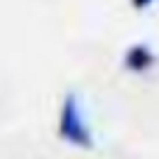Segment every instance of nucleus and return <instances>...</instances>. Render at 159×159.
<instances>
[{"label": "nucleus", "instance_id": "f257e3e1", "mask_svg": "<svg viewBox=\"0 0 159 159\" xmlns=\"http://www.w3.org/2000/svg\"><path fill=\"white\" fill-rule=\"evenodd\" d=\"M59 137L75 148H92V134L87 129V120L78 109V98L67 95L59 112Z\"/></svg>", "mask_w": 159, "mask_h": 159}, {"label": "nucleus", "instance_id": "f03ea898", "mask_svg": "<svg viewBox=\"0 0 159 159\" xmlns=\"http://www.w3.org/2000/svg\"><path fill=\"white\" fill-rule=\"evenodd\" d=\"M126 64H129L131 70H145V67H151V50H145L143 45L131 48L129 56H126Z\"/></svg>", "mask_w": 159, "mask_h": 159}, {"label": "nucleus", "instance_id": "7ed1b4c3", "mask_svg": "<svg viewBox=\"0 0 159 159\" xmlns=\"http://www.w3.org/2000/svg\"><path fill=\"white\" fill-rule=\"evenodd\" d=\"M148 3H151V0H134V6H137V8H143V6H148Z\"/></svg>", "mask_w": 159, "mask_h": 159}]
</instances>
